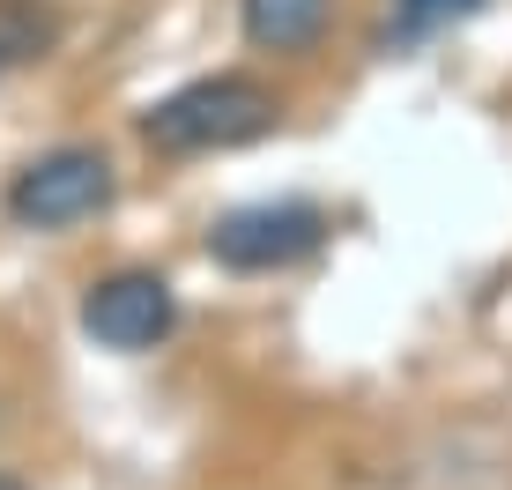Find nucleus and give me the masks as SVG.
Listing matches in <instances>:
<instances>
[{
	"instance_id": "obj_8",
	"label": "nucleus",
	"mask_w": 512,
	"mask_h": 490,
	"mask_svg": "<svg viewBox=\"0 0 512 490\" xmlns=\"http://www.w3.org/2000/svg\"><path fill=\"white\" fill-rule=\"evenodd\" d=\"M0 60H8V52H0Z\"/></svg>"
},
{
	"instance_id": "obj_7",
	"label": "nucleus",
	"mask_w": 512,
	"mask_h": 490,
	"mask_svg": "<svg viewBox=\"0 0 512 490\" xmlns=\"http://www.w3.org/2000/svg\"><path fill=\"white\" fill-rule=\"evenodd\" d=\"M0 490H23V483H15V476H0Z\"/></svg>"
},
{
	"instance_id": "obj_1",
	"label": "nucleus",
	"mask_w": 512,
	"mask_h": 490,
	"mask_svg": "<svg viewBox=\"0 0 512 490\" xmlns=\"http://www.w3.org/2000/svg\"><path fill=\"white\" fill-rule=\"evenodd\" d=\"M282 127V97L260 75H193L179 90H164L141 112V142L156 156H216V149H253Z\"/></svg>"
},
{
	"instance_id": "obj_3",
	"label": "nucleus",
	"mask_w": 512,
	"mask_h": 490,
	"mask_svg": "<svg viewBox=\"0 0 512 490\" xmlns=\"http://www.w3.org/2000/svg\"><path fill=\"white\" fill-rule=\"evenodd\" d=\"M327 245V208L320 201H245V208H223L208 223V260L231 275H275V268H297Z\"/></svg>"
},
{
	"instance_id": "obj_5",
	"label": "nucleus",
	"mask_w": 512,
	"mask_h": 490,
	"mask_svg": "<svg viewBox=\"0 0 512 490\" xmlns=\"http://www.w3.org/2000/svg\"><path fill=\"white\" fill-rule=\"evenodd\" d=\"M238 30L253 52H312L334 30V0H238Z\"/></svg>"
},
{
	"instance_id": "obj_2",
	"label": "nucleus",
	"mask_w": 512,
	"mask_h": 490,
	"mask_svg": "<svg viewBox=\"0 0 512 490\" xmlns=\"http://www.w3.org/2000/svg\"><path fill=\"white\" fill-rule=\"evenodd\" d=\"M119 194V171L97 142H60L45 156H30L8 179V216L23 231H75V223L104 216Z\"/></svg>"
},
{
	"instance_id": "obj_4",
	"label": "nucleus",
	"mask_w": 512,
	"mask_h": 490,
	"mask_svg": "<svg viewBox=\"0 0 512 490\" xmlns=\"http://www.w3.org/2000/svg\"><path fill=\"white\" fill-rule=\"evenodd\" d=\"M179 327V290L156 268H112L82 290V335L119 349V357H141Z\"/></svg>"
},
{
	"instance_id": "obj_6",
	"label": "nucleus",
	"mask_w": 512,
	"mask_h": 490,
	"mask_svg": "<svg viewBox=\"0 0 512 490\" xmlns=\"http://www.w3.org/2000/svg\"><path fill=\"white\" fill-rule=\"evenodd\" d=\"M401 15H409V30H438V23H461V15H475L483 0H394Z\"/></svg>"
}]
</instances>
